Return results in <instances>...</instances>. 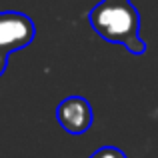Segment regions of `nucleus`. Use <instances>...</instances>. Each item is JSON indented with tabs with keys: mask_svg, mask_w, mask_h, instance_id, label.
<instances>
[{
	"mask_svg": "<svg viewBox=\"0 0 158 158\" xmlns=\"http://www.w3.org/2000/svg\"><path fill=\"white\" fill-rule=\"evenodd\" d=\"M90 158H126V154L116 146H102V148H98Z\"/></svg>",
	"mask_w": 158,
	"mask_h": 158,
	"instance_id": "20e7f679",
	"label": "nucleus"
},
{
	"mask_svg": "<svg viewBox=\"0 0 158 158\" xmlns=\"http://www.w3.org/2000/svg\"><path fill=\"white\" fill-rule=\"evenodd\" d=\"M88 20L92 30L108 42L122 44L132 54L146 50L140 38V14L130 0H102L90 10Z\"/></svg>",
	"mask_w": 158,
	"mask_h": 158,
	"instance_id": "f257e3e1",
	"label": "nucleus"
},
{
	"mask_svg": "<svg viewBox=\"0 0 158 158\" xmlns=\"http://www.w3.org/2000/svg\"><path fill=\"white\" fill-rule=\"evenodd\" d=\"M56 120L66 132L70 134H84L92 126V106L82 96H68L58 104Z\"/></svg>",
	"mask_w": 158,
	"mask_h": 158,
	"instance_id": "7ed1b4c3",
	"label": "nucleus"
},
{
	"mask_svg": "<svg viewBox=\"0 0 158 158\" xmlns=\"http://www.w3.org/2000/svg\"><path fill=\"white\" fill-rule=\"evenodd\" d=\"M6 66H8V54L0 52V76L6 72Z\"/></svg>",
	"mask_w": 158,
	"mask_h": 158,
	"instance_id": "39448f33",
	"label": "nucleus"
},
{
	"mask_svg": "<svg viewBox=\"0 0 158 158\" xmlns=\"http://www.w3.org/2000/svg\"><path fill=\"white\" fill-rule=\"evenodd\" d=\"M34 22L22 12H0V52L10 54L26 48L34 40Z\"/></svg>",
	"mask_w": 158,
	"mask_h": 158,
	"instance_id": "f03ea898",
	"label": "nucleus"
}]
</instances>
